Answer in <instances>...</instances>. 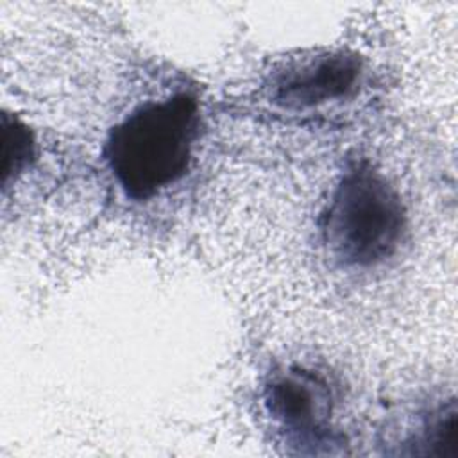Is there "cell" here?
I'll use <instances>...</instances> for the list:
<instances>
[{
  "label": "cell",
  "mask_w": 458,
  "mask_h": 458,
  "mask_svg": "<svg viewBox=\"0 0 458 458\" xmlns=\"http://www.w3.org/2000/svg\"><path fill=\"white\" fill-rule=\"evenodd\" d=\"M2 129H4V182L14 174V177L29 165L34 143L30 138L29 129L16 118H9L7 114L2 116Z\"/></svg>",
  "instance_id": "5"
},
{
  "label": "cell",
  "mask_w": 458,
  "mask_h": 458,
  "mask_svg": "<svg viewBox=\"0 0 458 458\" xmlns=\"http://www.w3.org/2000/svg\"><path fill=\"white\" fill-rule=\"evenodd\" d=\"M200 111L188 91L147 100L131 109L107 134L104 157L123 195L154 199L181 181L199 138Z\"/></svg>",
  "instance_id": "1"
},
{
  "label": "cell",
  "mask_w": 458,
  "mask_h": 458,
  "mask_svg": "<svg viewBox=\"0 0 458 458\" xmlns=\"http://www.w3.org/2000/svg\"><path fill=\"white\" fill-rule=\"evenodd\" d=\"M363 75L361 61L349 50H324L277 68L268 82L270 100L304 111L351 97Z\"/></svg>",
  "instance_id": "4"
},
{
  "label": "cell",
  "mask_w": 458,
  "mask_h": 458,
  "mask_svg": "<svg viewBox=\"0 0 458 458\" xmlns=\"http://www.w3.org/2000/svg\"><path fill=\"white\" fill-rule=\"evenodd\" d=\"M404 202L370 163H352L333 188L320 218L329 256L347 268H370L392 258L406 234Z\"/></svg>",
  "instance_id": "2"
},
{
  "label": "cell",
  "mask_w": 458,
  "mask_h": 458,
  "mask_svg": "<svg viewBox=\"0 0 458 458\" xmlns=\"http://www.w3.org/2000/svg\"><path fill=\"white\" fill-rule=\"evenodd\" d=\"M263 403L290 444L317 451L315 445L331 440L333 394L318 372L301 365L274 372L265 385Z\"/></svg>",
  "instance_id": "3"
}]
</instances>
